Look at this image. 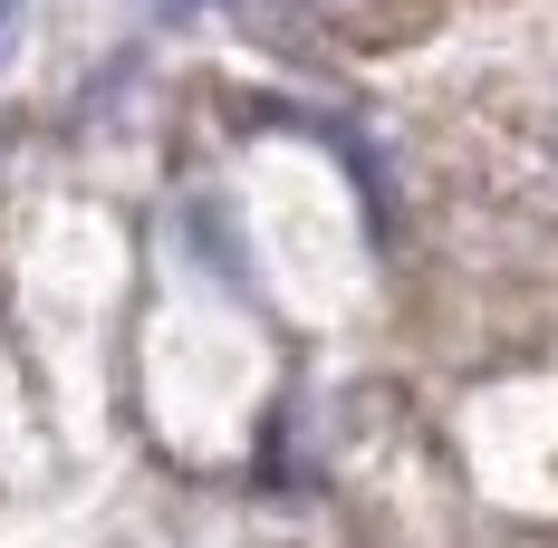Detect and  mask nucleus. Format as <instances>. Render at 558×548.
Returning <instances> with one entry per match:
<instances>
[{
    "label": "nucleus",
    "mask_w": 558,
    "mask_h": 548,
    "mask_svg": "<svg viewBox=\"0 0 558 548\" xmlns=\"http://www.w3.org/2000/svg\"><path fill=\"white\" fill-rule=\"evenodd\" d=\"M10 29H20V0H0V49H10Z\"/></svg>",
    "instance_id": "obj_1"
},
{
    "label": "nucleus",
    "mask_w": 558,
    "mask_h": 548,
    "mask_svg": "<svg viewBox=\"0 0 558 548\" xmlns=\"http://www.w3.org/2000/svg\"><path fill=\"white\" fill-rule=\"evenodd\" d=\"M155 10H193V0H155Z\"/></svg>",
    "instance_id": "obj_2"
}]
</instances>
